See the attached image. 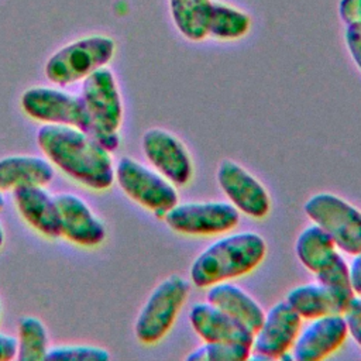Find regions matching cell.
Instances as JSON below:
<instances>
[{
	"mask_svg": "<svg viewBox=\"0 0 361 361\" xmlns=\"http://www.w3.org/2000/svg\"><path fill=\"white\" fill-rule=\"evenodd\" d=\"M206 289V302L219 307L252 334L258 330L265 312L247 290L230 281L214 283Z\"/></svg>",
	"mask_w": 361,
	"mask_h": 361,
	"instance_id": "e0dca14e",
	"label": "cell"
},
{
	"mask_svg": "<svg viewBox=\"0 0 361 361\" xmlns=\"http://www.w3.org/2000/svg\"><path fill=\"white\" fill-rule=\"evenodd\" d=\"M302 327V317L288 305L279 300L272 305L262 319L261 326L254 333L251 351L252 360H279L290 351L299 330ZM248 358V360H250Z\"/></svg>",
	"mask_w": 361,
	"mask_h": 361,
	"instance_id": "30bf717a",
	"label": "cell"
},
{
	"mask_svg": "<svg viewBox=\"0 0 361 361\" xmlns=\"http://www.w3.org/2000/svg\"><path fill=\"white\" fill-rule=\"evenodd\" d=\"M251 18L241 10L213 3L207 24V37L219 41H234L247 35Z\"/></svg>",
	"mask_w": 361,
	"mask_h": 361,
	"instance_id": "603a6c76",
	"label": "cell"
},
{
	"mask_svg": "<svg viewBox=\"0 0 361 361\" xmlns=\"http://www.w3.org/2000/svg\"><path fill=\"white\" fill-rule=\"evenodd\" d=\"M350 281L355 295L361 296V250L353 255L351 262L348 264Z\"/></svg>",
	"mask_w": 361,
	"mask_h": 361,
	"instance_id": "4dcf8cb0",
	"label": "cell"
},
{
	"mask_svg": "<svg viewBox=\"0 0 361 361\" xmlns=\"http://www.w3.org/2000/svg\"><path fill=\"white\" fill-rule=\"evenodd\" d=\"M217 183L228 202L251 219H264L271 210V196L267 188L243 165L224 159L216 172Z\"/></svg>",
	"mask_w": 361,
	"mask_h": 361,
	"instance_id": "7c38bea8",
	"label": "cell"
},
{
	"mask_svg": "<svg viewBox=\"0 0 361 361\" xmlns=\"http://www.w3.org/2000/svg\"><path fill=\"white\" fill-rule=\"evenodd\" d=\"M14 206L20 217L39 235L61 238L59 210L55 196L45 186H20L11 192Z\"/></svg>",
	"mask_w": 361,
	"mask_h": 361,
	"instance_id": "9a60e30c",
	"label": "cell"
},
{
	"mask_svg": "<svg viewBox=\"0 0 361 361\" xmlns=\"http://www.w3.org/2000/svg\"><path fill=\"white\" fill-rule=\"evenodd\" d=\"M80 97L92 121V137L114 152L120 145L124 109L113 72L104 66L83 79Z\"/></svg>",
	"mask_w": 361,
	"mask_h": 361,
	"instance_id": "3957f363",
	"label": "cell"
},
{
	"mask_svg": "<svg viewBox=\"0 0 361 361\" xmlns=\"http://www.w3.org/2000/svg\"><path fill=\"white\" fill-rule=\"evenodd\" d=\"M107 348L93 344H58L51 345L45 360L62 361H107L110 360Z\"/></svg>",
	"mask_w": 361,
	"mask_h": 361,
	"instance_id": "484cf974",
	"label": "cell"
},
{
	"mask_svg": "<svg viewBox=\"0 0 361 361\" xmlns=\"http://www.w3.org/2000/svg\"><path fill=\"white\" fill-rule=\"evenodd\" d=\"M285 300L302 317V320H312L333 313L343 314L348 305V302H344L319 282L292 288L286 293Z\"/></svg>",
	"mask_w": 361,
	"mask_h": 361,
	"instance_id": "d6986e66",
	"label": "cell"
},
{
	"mask_svg": "<svg viewBox=\"0 0 361 361\" xmlns=\"http://www.w3.org/2000/svg\"><path fill=\"white\" fill-rule=\"evenodd\" d=\"M295 252L299 262L314 275L323 269L340 250L331 237L313 223L299 233L295 241Z\"/></svg>",
	"mask_w": 361,
	"mask_h": 361,
	"instance_id": "ffe728a7",
	"label": "cell"
},
{
	"mask_svg": "<svg viewBox=\"0 0 361 361\" xmlns=\"http://www.w3.org/2000/svg\"><path fill=\"white\" fill-rule=\"evenodd\" d=\"M116 52V42L106 35L76 39L49 56L45 76L56 86H68L104 68Z\"/></svg>",
	"mask_w": 361,
	"mask_h": 361,
	"instance_id": "5b68a950",
	"label": "cell"
},
{
	"mask_svg": "<svg viewBox=\"0 0 361 361\" xmlns=\"http://www.w3.org/2000/svg\"><path fill=\"white\" fill-rule=\"evenodd\" d=\"M212 4V0H169L173 24L186 39L197 42L207 37Z\"/></svg>",
	"mask_w": 361,
	"mask_h": 361,
	"instance_id": "44dd1931",
	"label": "cell"
},
{
	"mask_svg": "<svg viewBox=\"0 0 361 361\" xmlns=\"http://www.w3.org/2000/svg\"><path fill=\"white\" fill-rule=\"evenodd\" d=\"M20 106L25 116L38 123L75 127L92 135V121L83 99L78 94L56 87L34 86L21 94Z\"/></svg>",
	"mask_w": 361,
	"mask_h": 361,
	"instance_id": "ba28073f",
	"label": "cell"
},
{
	"mask_svg": "<svg viewBox=\"0 0 361 361\" xmlns=\"http://www.w3.org/2000/svg\"><path fill=\"white\" fill-rule=\"evenodd\" d=\"M344 38H345V45L351 59L361 71V25L347 24Z\"/></svg>",
	"mask_w": 361,
	"mask_h": 361,
	"instance_id": "83f0119b",
	"label": "cell"
},
{
	"mask_svg": "<svg viewBox=\"0 0 361 361\" xmlns=\"http://www.w3.org/2000/svg\"><path fill=\"white\" fill-rule=\"evenodd\" d=\"M189 322L203 341L252 344L251 331L209 302L195 303L189 310Z\"/></svg>",
	"mask_w": 361,
	"mask_h": 361,
	"instance_id": "2e32d148",
	"label": "cell"
},
{
	"mask_svg": "<svg viewBox=\"0 0 361 361\" xmlns=\"http://www.w3.org/2000/svg\"><path fill=\"white\" fill-rule=\"evenodd\" d=\"M316 281L336 293L344 302H350V299L355 295L350 281V269L348 264L338 252L323 269L314 274Z\"/></svg>",
	"mask_w": 361,
	"mask_h": 361,
	"instance_id": "cb8c5ba5",
	"label": "cell"
},
{
	"mask_svg": "<svg viewBox=\"0 0 361 361\" xmlns=\"http://www.w3.org/2000/svg\"><path fill=\"white\" fill-rule=\"evenodd\" d=\"M166 226L185 235H217L231 231L240 221V212L223 200L183 202L164 216Z\"/></svg>",
	"mask_w": 361,
	"mask_h": 361,
	"instance_id": "9c48e42d",
	"label": "cell"
},
{
	"mask_svg": "<svg viewBox=\"0 0 361 361\" xmlns=\"http://www.w3.org/2000/svg\"><path fill=\"white\" fill-rule=\"evenodd\" d=\"M267 255V243L255 231H240L209 244L192 262L190 282L206 289L252 272Z\"/></svg>",
	"mask_w": 361,
	"mask_h": 361,
	"instance_id": "7a4b0ae2",
	"label": "cell"
},
{
	"mask_svg": "<svg viewBox=\"0 0 361 361\" xmlns=\"http://www.w3.org/2000/svg\"><path fill=\"white\" fill-rule=\"evenodd\" d=\"M338 16L345 25L347 24L361 25V0H340Z\"/></svg>",
	"mask_w": 361,
	"mask_h": 361,
	"instance_id": "f1b7e54d",
	"label": "cell"
},
{
	"mask_svg": "<svg viewBox=\"0 0 361 361\" xmlns=\"http://www.w3.org/2000/svg\"><path fill=\"white\" fill-rule=\"evenodd\" d=\"M1 312H3V310H1V300H0V319H1Z\"/></svg>",
	"mask_w": 361,
	"mask_h": 361,
	"instance_id": "836d02e7",
	"label": "cell"
},
{
	"mask_svg": "<svg viewBox=\"0 0 361 361\" xmlns=\"http://www.w3.org/2000/svg\"><path fill=\"white\" fill-rule=\"evenodd\" d=\"M17 357L16 337L0 331V361H11Z\"/></svg>",
	"mask_w": 361,
	"mask_h": 361,
	"instance_id": "f546056e",
	"label": "cell"
},
{
	"mask_svg": "<svg viewBox=\"0 0 361 361\" xmlns=\"http://www.w3.org/2000/svg\"><path fill=\"white\" fill-rule=\"evenodd\" d=\"M55 176L52 164L39 155L14 154L0 158V190L13 192L20 186H47Z\"/></svg>",
	"mask_w": 361,
	"mask_h": 361,
	"instance_id": "ac0fdd59",
	"label": "cell"
},
{
	"mask_svg": "<svg viewBox=\"0 0 361 361\" xmlns=\"http://www.w3.org/2000/svg\"><path fill=\"white\" fill-rule=\"evenodd\" d=\"M189 289V282L180 275L173 274L162 279L149 292L135 317V338L145 345L159 343L175 324Z\"/></svg>",
	"mask_w": 361,
	"mask_h": 361,
	"instance_id": "277c9868",
	"label": "cell"
},
{
	"mask_svg": "<svg viewBox=\"0 0 361 361\" xmlns=\"http://www.w3.org/2000/svg\"><path fill=\"white\" fill-rule=\"evenodd\" d=\"M4 241H6V233H4L3 224H1V221H0V250H1L3 245H4Z\"/></svg>",
	"mask_w": 361,
	"mask_h": 361,
	"instance_id": "1f68e13d",
	"label": "cell"
},
{
	"mask_svg": "<svg viewBox=\"0 0 361 361\" xmlns=\"http://www.w3.org/2000/svg\"><path fill=\"white\" fill-rule=\"evenodd\" d=\"M17 360L41 361L49 350V336L45 323L37 316H23L17 324Z\"/></svg>",
	"mask_w": 361,
	"mask_h": 361,
	"instance_id": "7402d4cb",
	"label": "cell"
},
{
	"mask_svg": "<svg viewBox=\"0 0 361 361\" xmlns=\"http://www.w3.org/2000/svg\"><path fill=\"white\" fill-rule=\"evenodd\" d=\"M348 336L361 347V296L354 295L343 312Z\"/></svg>",
	"mask_w": 361,
	"mask_h": 361,
	"instance_id": "4316f807",
	"label": "cell"
},
{
	"mask_svg": "<svg viewBox=\"0 0 361 361\" xmlns=\"http://www.w3.org/2000/svg\"><path fill=\"white\" fill-rule=\"evenodd\" d=\"M149 165L175 186H185L193 176V161L185 144L171 131L152 127L141 138Z\"/></svg>",
	"mask_w": 361,
	"mask_h": 361,
	"instance_id": "8fae6325",
	"label": "cell"
},
{
	"mask_svg": "<svg viewBox=\"0 0 361 361\" xmlns=\"http://www.w3.org/2000/svg\"><path fill=\"white\" fill-rule=\"evenodd\" d=\"M251 345L226 341H204L192 350L188 361H245L250 358Z\"/></svg>",
	"mask_w": 361,
	"mask_h": 361,
	"instance_id": "d4e9b609",
	"label": "cell"
},
{
	"mask_svg": "<svg viewBox=\"0 0 361 361\" xmlns=\"http://www.w3.org/2000/svg\"><path fill=\"white\" fill-rule=\"evenodd\" d=\"M4 192H1L0 190V210L4 207V203H6V200H4V195H3Z\"/></svg>",
	"mask_w": 361,
	"mask_h": 361,
	"instance_id": "d6a6232c",
	"label": "cell"
},
{
	"mask_svg": "<svg viewBox=\"0 0 361 361\" xmlns=\"http://www.w3.org/2000/svg\"><path fill=\"white\" fill-rule=\"evenodd\" d=\"M303 212L331 237L341 252L354 255L361 250V210L345 199L320 192L305 202Z\"/></svg>",
	"mask_w": 361,
	"mask_h": 361,
	"instance_id": "52a82bcc",
	"label": "cell"
},
{
	"mask_svg": "<svg viewBox=\"0 0 361 361\" xmlns=\"http://www.w3.org/2000/svg\"><path fill=\"white\" fill-rule=\"evenodd\" d=\"M114 182L123 193L157 217L179 202L176 186L152 166L131 157H123L114 165Z\"/></svg>",
	"mask_w": 361,
	"mask_h": 361,
	"instance_id": "8992f818",
	"label": "cell"
},
{
	"mask_svg": "<svg viewBox=\"0 0 361 361\" xmlns=\"http://www.w3.org/2000/svg\"><path fill=\"white\" fill-rule=\"evenodd\" d=\"M55 199L62 238L83 248H94L104 243L106 226L82 196L61 192L55 195Z\"/></svg>",
	"mask_w": 361,
	"mask_h": 361,
	"instance_id": "4fadbf2b",
	"label": "cell"
},
{
	"mask_svg": "<svg viewBox=\"0 0 361 361\" xmlns=\"http://www.w3.org/2000/svg\"><path fill=\"white\" fill-rule=\"evenodd\" d=\"M347 337L348 331L343 314L320 316L300 327L290 353L296 361H320L336 353Z\"/></svg>",
	"mask_w": 361,
	"mask_h": 361,
	"instance_id": "5bb4252c",
	"label": "cell"
},
{
	"mask_svg": "<svg viewBox=\"0 0 361 361\" xmlns=\"http://www.w3.org/2000/svg\"><path fill=\"white\" fill-rule=\"evenodd\" d=\"M35 141L54 168L94 192L109 190L114 183V162L110 151L89 133L55 124H42Z\"/></svg>",
	"mask_w": 361,
	"mask_h": 361,
	"instance_id": "6da1fadb",
	"label": "cell"
}]
</instances>
